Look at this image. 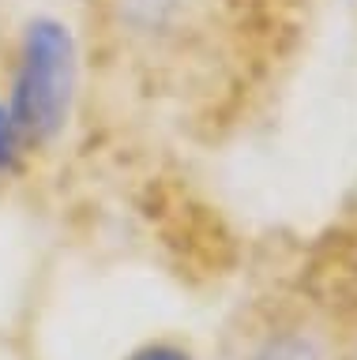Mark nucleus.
Segmentation results:
<instances>
[{
	"instance_id": "f257e3e1",
	"label": "nucleus",
	"mask_w": 357,
	"mask_h": 360,
	"mask_svg": "<svg viewBox=\"0 0 357 360\" xmlns=\"http://www.w3.org/2000/svg\"><path fill=\"white\" fill-rule=\"evenodd\" d=\"M80 86V49L61 19H35L23 30L12 79V117L23 146H46L64 131Z\"/></svg>"
},
{
	"instance_id": "f03ea898",
	"label": "nucleus",
	"mask_w": 357,
	"mask_h": 360,
	"mask_svg": "<svg viewBox=\"0 0 357 360\" xmlns=\"http://www.w3.org/2000/svg\"><path fill=\"white\" fill-rule=\"evenodd\" d=\"M249 360H327V353L305 330H278L271 338H263L249 353Z\"/></svg>"
},
{
	"instance_id": "7ed1b4c3",
	"label": "nucleus",
	"mask_w": 357,
	"mask_h": 360,
	"mask_svg": "<svg viewBox=\"0 0 357 360\" xmlns=\"http://www.w3.org/2000/svg\"><path fill=\"white\" fill-rule=\"evenodd\" d=\"M19 154H23V139H19L12 117H8V109L0 105V173H12L19 169Z\"/></svg>"
},
{
	"instance_id": "20e7f679",
	"label": "nucleus",
	"mask_w": 357,
	"mask_h": 360,
	"mask_svg": "<svg viewBox=\"0 0 357 360\" xmlns=\"http://www.w3.org/2000/svg\"><path fill=\"white\" fill-rule=\"evenodd\" d=\"M128 360H192V356L173 342H147V345H139L136 353H128Z\"/></svg>"
}]
</instances>
